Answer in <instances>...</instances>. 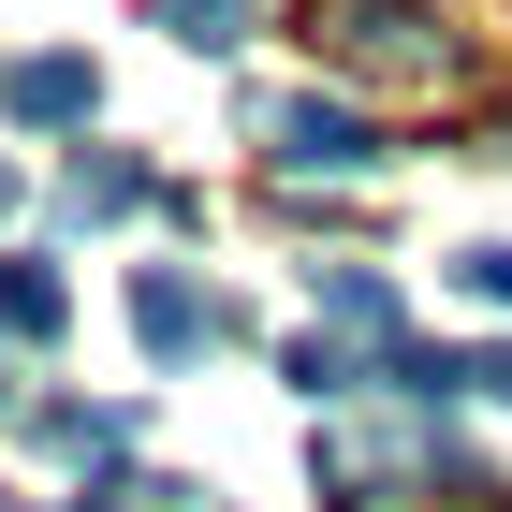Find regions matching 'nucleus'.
I'll list each match as a JSON object with an SVG mask.
<instances>
[{"instance_id": "nucleus-12", "label": "nucleus", "mask_w": 512, "mask_h": 512, "mask_svg": "<svg viewBox=\"0 0 512 512\" xmlns=\"http://www.w3.org/2000/svg\"><path fill=\"white\" fill-rule=\"evenodd\" d=\"M0 425H15V366H0Z\"/></svg>"}, {"instance_id": "nucleus-8", "label": "nucleus", "mask_w": 512, "mask_h": 512, "mask_svg": "<svg viewBox=\"0 0 512 512\" xmlns=\"http://www.w3.org/2000/svg\"><path fill=\"white\" fill-rule=\"evenodd\" d=\"M44 439H59V454H118L132 410H44Z\"/></svg>"}, {"instance_id": "nucleus-3", "label": "nucleus", "mask_w": 512, "mask_h": 512, "mask_svg": "<svg viewBox=\"0 0 512 512\" xmlns=\"http://www.w3.org/2000/svg\"><path fill=\"white\" fill-rule=\"evenodd\" d=\"M0 103H15L30 132H88V103H103V88H88V59H15V74H0Z\"/></svg>"}, {"instance_id": "nucleus-6", "label": "nucleus", "mask_w": 512, "mask_h": 512, "mask_svg": "<svg viewBox=\"0 0 512 512\" xmlns=\"http://www.w3.org/2000/svg\"><path fill=\"white\" fill-rule=\"evenodd\" d=\"M293 395H322V410H337V395H366V352L308 322V337H293Z\"/></svg>"}, {"instance_id": "nucleus-5", "label": "nucleus", "mask_w": 512, "mask_h": 512, "mask_svg": "<svg viewBox=\"0 0 512 512\" xmlns=\"http://www.w3.org/2000/svg\"><path fill=\"white\" fill-rule=\"evenodd\" d=\"M59 322H74L59 264H0V337H59Z\"/></svg>"}, {"instance_id": "nucleus-2", "label": "nucleus", "mask_w": 512, "mask_h": 512, "mask_svg": "<svg viewBox=\"0 0 512 512\" xmlns=\"http://www.w3.org/2000/svg\"><path fill=\"white\" fill-rule=\"evenodd\" d=\"M132 337H147V366H205L220 352V293H191L176 264H147L132 278Z\"/></svg>"}, {"instance_id": "nucleus-7", "label": "nucleus", "mask_w": 512, "mask_h": 512, "mask_svg": "<svg viewBox=\"0 0 512 512\" xmlns=\"http://www.w3.org/2000/svg\"><path fill=\"white\" fill-rule=\"evenodd\" d=\"M161 30L191 44V59H220V44H249V0H147Z\"/></svg>"}, {"instance_id": "nucleus-10", "label": "nucleus", "mask_w": 512, "mask_h": 512, "mask_svg": "<svg viewBox=\"0 0 512 512\" xmlns=\"http://www.w3.org/2000/svg\"><path fill=\"white\" fill-rule=\"evenodd\" d=\"M439 512H512V498H498V483H469V498H439Z\"/></svg>"}, {"instance_id": "nucleus-1", "label": "nucleus", "mask_w": 512, "mask_h": 512, "mask_svg": "<svg viewBox=\"0 0 512 512\" xmlns=\"http://www.w3.org/2000/svg\"><path fill=\"white\" fill-rule=\"evenodd\" d=\"M264 147H278V176H366L381 132H366L352 88H308V103H278V118H264Z\"/></svg>"}, {"instance_id": "nucleus-11", "label": "nucleus", "mask_w": 512, "mask_h": 512, "mask_svg": "<svg viewBox=\"0 0 512 512\" xmlns=\"http://www.w3.org/2000/svg\"><path fill=\"white\" fill-rule=\"evenodd\" d=\"M0 220H15V161H0Z\"/></svg>"}, {"instance_id": "nucleus-9", "label": "nucleus", "mask_w": 512, "mask_h": 512, "mask_svg": "<svg viewBox=\"0 0 512 512\" xmlns=\"http://www.w3.org/2000/svg\"><path fill=\"white\" fill-rule=\"evenodd\" d=\"M454 278H469L483 308H512V249H469V264H454Z\"/></svg>"}, {"instance_id": "nucleus-4", "label": "nucleus", "mask_w": 512, "mask_h": 512, "mask_svg": "<svg viewBox=\"0 0 512 512\" xmlns=\"http://www.w3.org/2000/svg\"><path fill=\"white\" fill-rule=\"evenodd\" d=\"M161 176L132 147H74V176H59V220H132V205H147Z\"/></svg>"}]
</instances>
